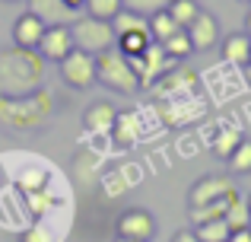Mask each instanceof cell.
<instances>
[{"label": "cell", "instance_id": "6da1fadb", "mask_svg": "<svg viewBox=\"0 0 251 242\" xmlns=\"http://www.w3.org/2000/svg\"><path fill=\"white\" fill-rule=\"evenodd\" d=\"M153 93H156V112L162 115L166 124L178 128V124L194 121L203 112L201 99H197V74L191 67H184L181 61L153 83Z\"/></svg>", "mask_w": 251, "mask_h": 242}, {"label": "cell", "instance_id": "7a4b0ae2", "mask_svg": "<svg viewBox=\"0 0 251 242\" xmlns=\"http://www.w3.org/2000/svg\"><path fill=\"white\" fill-rule=\"evenodd\" d=\"M45 86V57L38 48H0V96H29Z\"/></svg>", "mask_w": 251, "mask_h": 242}, {"label": "cell", "instance_id": "3957f363", "mask_svg": "<svg viewBox=\"0 0 251 242\" xmlns=\"http://www.w3.org/2000/svg\"><path fill=\"white\" fill-rule=\"evenodd\" d=\"M54 112V96L48 86L29 96H0V124L6 131H38Z\"/></svg>", "mask_w": 251, "mask_h": 242}, {"label": "cell", "instance_id": "277c9868", "mask_svg": "<svg viewBox=\"0 0 251 242\" xmlns=\"http://www.w3.org/2000/svg\"><path fill=\"white\" fill-rule=\"evenodd\" d=\"M96 80L105 83L108 89H115V93H124V96H134L137 89H140V80H137V74L130 70L127 54H121L118 45L96 54Z\"/></svg>", "mask_w": 251, "mask_h": 242}, {"label": "cell", "instance_id": "5b68a950", "mask_svg": "<svg viewBox=\"0 0 251 242\" xmlns=\"http://www.w3.org/2000/svg\"><path fill=\"white\" fill-rule=\"evenodd\" d=\"M70 32H74V48H83L89 54H99L105 48H115L118 35H115V26L108 19H96V16H76L70 23Z\"/></svg>", "mask_w": 251, "mask_h": 242}, {"label": "cell", "instance_id": "8992f818", "mask_svg": "<svg viewBox=\"0 0 251 242\" xmlns=\"http://www.w3.org/2000/svg\"><path fill=\"white\" fill-rule=\"evenodd\" d=\"M127 64H130V70L137 74V80H140V89H147V86H153L169 67H175L178 61L169 57V51L162 48L159 42H150L147 51H140V54H127Z\"/></svg>", "mask_w": 251, "mask_h": 242}, {"label": "cell", "instance_id": "52a82bcc", "mask_svg": "<svg viewBox=\"0 0 251 242\" xmlns=\"http://www.w3.org/2000/svg\"><path fill=\"white\" fill-rule=\"evenodd\" d=\"M57 64H61V80L70 89H89L96 83V54H89V51L74 48Z\"/></svg>", "mask_w": 251, "mask_h": 242}, {"label": "cell", "instance_id": "ba28073f", "mask_svg": "<svg viewBox=\"0 0 251 242\" xmlns=\"http://www.w3.org/2000/svg\"><path fill=\"white\" fill-rule=\"evenodd\" d=\"M118 236H127L137 242H150L156 236V220L150 211L143 207H127V211L118 217Z\"/></svg>", "mask_w": 251, "mask_h": 242}, {"label": "cell", "instance_id": "9c48e42d", "mask_svg": "<svg viewBox=\"0 0 251 242\" xmlns=\"http://www.w3.org/2000/svg\"><path fill=\"white\" fill-rule=\"evenodd\" d=\"M232 179L229 175H203L191 185L188 191V207H201V204H210V201H220L232 191Z\"/></svg>", "mask_w": 251, "mask_h": 242}, {"label": "cell", "instance_id": "30bf717a", "mask_svg": "<svg viewBox=\"0 0 251 242\" xmlns=\"http://www.w3.org/2000/svg\"><path fill=\"white\" fill-rule=\"evenodd\" d=\"M74 51V32L70 26H48L38 42V54L45 61H64V57Z\"/></svg>", "mask_w": 251, "mask_h": 242}, {"label": "cell", "instance_id": "8fae6325", "mask_svg": "<svg viewBox=\"0 0 251 242\" xmlns=\"http://www.w3.org/2000/svg\"><path fill=\"white\" fill-rule=\"evenodd\" d=\"M188 35H191V45L194 51H210L216 42H220V26H216V16L207 10H201L194 16V23L188 26Z\"/></svg>", "mask_w": 251, "mask_h": 242}, {"label": "cell", "instance_id": "7c38bea8", "mask_svg": "<svg viewBox=\"0 0 251 242\" xmlns=\"http://www.w3.org/2000/svg\"><path fill=\"white\" fill-rule=\"evenodd\" d=\"M29 13H35L45 26H70L76 19V10H70L64 0H25Z\"/></svg>", "mask_w": 251, "mask_h": 242}, {"label": "cell", "instance_id": "4fadbf2b", "mask_svg": "<svg viewBox=\"0 0 251 242\" xmlns=\"http://www.w3.org/2000/svg\"><path fill=\"white\" fill-rule=\"evenodd\" d=\"M140 134H143V124H140V115H137L134 108H127V112H118V115H115V124H111V137H115L118 147H124V150L137 147Z\"/></svg>", "mask_w": 251, "mask_h": 242}, {"label": "cell", "instance_id": "5bb4252c", "mask_svg": "<svg viewBox=\"0 0 251 242\" xmlns=\"http://www.w3.org/2000/svg\"><path fill=\"white\" fill-rule=\"evenodd\" d=\"M45 29H48V26H45L42 19L35 16V13L25 10L23 16L13 23V45H19V48H38V42H42Z\"/></svg>", "mask_w": 251, "mask_h": 242}, {"label": "cell", "instance_id": "9a60e30c", "mask_svg": "<svg viewBox=\"0 0 251 242\" xmlns=\"http://www.w3.org/2000/svg\"><path fill=\"white\" fill-rule=\"evenodd\" d=\"M115 115H118V108L111 106L108 99H99V102H92V106L83 112V124H86L89 134H111Z\"/></svg>", "mask_w": 251, "mask_h": 242}, {"label": "cell", "instance_id": "2e32d148", "mask_svg": "<svg viewBox=\"0 0 251 242\" xmlns=\"http://www.w3.org/2000/svg\"><path fill=\"white\" fill-rule=\"evenodd\" d=\"M223 61L232 67H245L251 61V35L248 32H232L223 38Z\"/></svg>", "mask_w": 251, "mask_h": 242}, {"label": "cell", "instance_id": "e0dca14e", "mask_svg": "<svg viewBox=\"0 0 251 242\" xmlns=\"http://www.w3.org/2000/svg\"><path fill=\"white\" fill-rule=\"evenodd\" d=\"M223 220H226L229 233L232 230H245V226H251V214H248V198H242V191L232 194V201H229L226 214H223Z\"/></svg>", "mask_w": 251, "mask_h": 242}, {"label": "cell", "instance_id": "ac0fdd59", "mask_svg": "<svg viewBox=\"0 0 251 242\" xmlns=\"http://www.w3.org/2000/svg\"><path fill=\"white\" fill-rule=\"evenodd\" d=\"M239 191V188H232V191L226 194V198L220 201H210V204H201V207H188V217L194 220V223H207V220H223V214H226L229 201H232V194Z\"/></svg>", "mask_w": 251, "mask_h": 242}, {"label": "cell", "instance_id": "d6986e66", "mask_svg": "<svg viewBox=\"0 0 251 242\" xmlns=\"http://www.w3.org/2000/svg\"><path fill=\"white\" fill-rule=\"evenodd\" d=\"M242 137H245V134H242L239 128H223L220 134L213 137V147H210V150H213L216 160H229V156H232V150L242 143Z\"/></svg>", "mask_w": 251, "mask_h": 242}, {"label": "cell", "instance_id": "ffe728a7", "mask_svg": "<svg viewBox=\"0 0 251 242\" xmlns=\"http://www.w3.org/2000/svg\"><path fill=\"white\" fill-rule=\"evenodd\" d=\"M147 19H150V35H153V42H159V45L181 29V26L169 16V10H159V13H153V16H147Z\"/></svg>", "mask_w": 251, "mask_h": 242}, {"label": "cell", "instance_id": "44dd1931", "mask_svg": "<svg viewBox=\"0 0 251 242\" xmlns=\"http://www.w3.org/2000/svg\"><path fill=\"white\" fill-rule=\"evenodd\" d=\"M229 172L232 175H251V140L248 137H242V143L232 150V156H229Z\"/></svg>", "mask_w": 251, "mask_h": 242}, {"label": "cell", "instance_id": "7402d4cb", "mask_svg": "<svg viewBox=\"0 0 251 242\" xmlns=\"http://www.w3.org/2000/svg\"><path fill=\"white\" fill-rule=\"evenodd\" d=\"M166 10H169V16L175 19L181 29H188V26L194 23V16L201 13V6H197V0H172Z\"/></svg>", "mask_w": 251, "mask_h": 242}, {"label": "cell", "instance_id": "603a6c76", "mask_svg": "<svg viewBox=\"0 0 251 242\" xmlns=\"http://www.w3.org/2000/svg\"><path fill=\"white\" fill-rule=\"evenodd\" d=\"M23 194H25V204L32 207V214H35V217L48 214L51 207L57 204V198H54V194H51L45 185H42V188H29V191H23Z\"/></svg>", "mask_w": 251, "mask_h": 242}, {"label": "cell", "instance_id": "cb8c5ba5", "mask_svg": "<svg viewBox=\"0 0 251 242\" xmlns=\"http://www.w3.org/2000/svg\"><path fill=\"white\" fill-rule=\"evenodd\" d=\"M162 48L169 51V57H175V61H184V57L194 51V45H191V35H188V29H178L172 38H166L162 42Z\"/></svg>", "mask_w": 251, "mask_h": 242}, {"label": "cell", "instance_id": "d4e9b609", "mask_svg": "<svg viewBox=\"0 0 251 242\" xmlns=\"http://www.w3.org/2000/svg\"><path fill=\"white\" fill-rule=\"evenodd\" d=\"M194 236L201 242H226L229 239V226H226V220H207V223H197Z\"/></svg>", "mask_w": 251, "mask_h": 242}, {"label": "cell", "instance_id": "484cf974", "mask_svg": "<svg viewBox=\"0 0 251 242\" xmlns=\"http://www.w3.org/2000/svg\"><path fill=\"white\" fill-rule=\"evenodd\" d=\"M150 42H153L150 32H124V35H118V48H121V54H140V51H147Z\"/></svg>", "mask_w": 251, "mask_h": 242}, {"label": "cell", "instance_id": "4316f807", "mask_svg": "<svg viewBox=\"0 0 251 242\" xmlns=\"http://www.w3.org/2000/svg\"><path fill=\"white\" fill-rule=\"evenodd\" d=\"M83 6H86V13H89V16H96V19H108V23L124 10L121 0H86Z\"/></svg>", "mask_w": 251, "mask_h": 242}, {"label": "cell", "instance_id": "83f0119b", "mask_svg": "<svg viewBox=\"0 0 251 242\" xmlns=\"http://www.w3.org/2000/svg\"><path fill=\"white\" fill-rule=\"evenodd\" d=\"M121 3H124V10H130V13H140V16H153V13L166 10L172 0H121Z\"/></svg>", "mask_w": 251, "mask_h": 242}, {"label": "cell", "instance_id": "f1b7e54d", "mask_svg": "<svg viewBox=\"0 0 251 242\" xmlns=\"http://www.w3.org/2000/svg\"><path fill=\"white\" fill-rule=\"evenodd\" d=\"M226 242H251V226H245V230H232Z\"/></svg>", "mask_w": 251, "mask_h": 242}, {"label": "cell", "instance_id": "f546056e", "mask_svg": "<svg viewBox=\"0 0 251 242\" xmlns=\"http://www.w3.org/2000/svg\"><path fill=\"white\" fill-rule=\"evenodd\" d=\"M172 242H201L194 236V230H178L175 236H172Z\"/></svg>", "mask_w": 251, "mask_h": 242}, {"label": "cell", "instance_id": "4dcf8cb0", "mask_svg": "<svg viewBox=\"0 0 251 242\" xmlns=\"http://www.w3.org/2000/svg\"><path fill=\"white\" fill-rule=\"evenodd\" d=\"M23 242H48V236H42L38 230H32V233H25V236H23Z\"/></svg>", "mask_w": 251, "mask_h": 242}, {"label": "cell", "instance_id": "1f68e13d", "mask_svg": "<svg viewBox=\"0 0 251 242\" xmlns=\"http://www.w3.org/2000/svg\"><path fill=\"white\" fill-rule=\"evenodd\" d=\"M64 3H67V6H70V10H80V6L86 3V0H64Z\"/></svg>", "mask_w": 251, "mask_h": 242}, {"label": "cell", "instance_id": "d6a6232c", "mask_svg": "<svg viewBox=\"0 0 251 242\" xmlns=\"http://www.w3.org/2000/svg\"><path fill=\"white\" fill-rule=\"evenodd\" d=\"M245 32H248V35H251V13H248V16H245Z\"/></svg>", "mask_w": 251, "mask_h": 242}, {"label": "cell", "instance_id": "836d02e7", "mask_svg": "<svg viewBox=\"0 0 251 242\" xmlns=\"http://www.w3.org/2000/svg\"><path fill=\"white\" fill-rule=\"evenodd\" d=\"M245 77H248V86H251V64H245Z\"/></svg>", "mask_w": 251, "mask_h": 242}, {"label": "cell", "instance_id": "e575fe53", "mask_svg": "<svg viewBox=\"0 0 251 242\" xmlns=\"http://www.w3.org/2000/svg\"><path fill=\"white\" fill-rule=\"evenodd\" d=\"M115 242H137V239H127V236H118Z\"/></svg>", "mask_w": 251, "mask_h": 242}, {"label": "cell", "instance_id": "d590c367", "mask_svg": "<svg viewBox=\"0 0 251 242\" xmlns=\"http://www.w3.org/2000/svg\"><path fill=\"white\" fill-rule=\"evenodd\" d=\"M248 214H251V198H248Z\"/></svg>", "mask_w": 251, "mask_h": 242}, {"label": "cell", "instance_id": "8d00e7d4", "mask_svg": "<svg viewBox=\"0 0 251 242\" xmlns=\"http://www.w3.org/2000/svg\"><path fill=\"white\" fill-rule=\"evenodd\" d=\"M6 3H13V0H6Z\"/></svg>", "mask_w": 251, "mask_h": 242}, {"label": "cell", "instance_id": "74e56055", "mask_svg": "<svg viewBox=\"0 0 251 242\" xmlns=\"http://www.w3.org/2000/svg\"><path fill=\"white\" fill-rule=\"evenodd\" d=\"M248 64H251V61H248Z\"/></svg>", "mask_w": 251, "mask_h": 242}]
</instances>
